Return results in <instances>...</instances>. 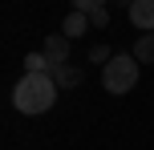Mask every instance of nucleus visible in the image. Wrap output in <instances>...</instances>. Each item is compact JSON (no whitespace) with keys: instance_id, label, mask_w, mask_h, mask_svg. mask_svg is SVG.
Here are the masks:
<instances>
[{"instance_id":"f257e3e1","label":"nucleus","mask_w":154,"mask_h":150,"mask_svg":"<svg viewBox=\"0 0 154 150\" xmlns=\"http://www.w3.org/2000/svg\"><path fill=\"white\" fill-rule=\"evenodd\" d=\"M53 102H57L53 73H24V77L12 85V106L24 114V118H37V114L53 110Z\"/></svg>"},{"instance_id":"f03ea898","label":"nucleus","mask_w":154,"mask_h":150,"mask_svg":"<svg viewBox=\"0 0 154 150\" xmlns=\"http://www.w3.org/2000/svg\"><path fill=\"white\" fill-rule=\"evenodd\" d=\"M138 73H142V65H138L134 53H114L109 65H101V85H106V93L122 97V93H130L138 85Z\"/></svg>"},{"instance_id":"7ed1b4c3","label":"nucleus","mask_w":154,"mask_h":150,"mask_svg":"<svg viewBox=\"0 0 154 150\" xmlns=\"http://www.w3.org/2000/svg\"><path fill=\"white\" fill-rule=\"evenodd\" d=\"M41 53L53 61V69H57V65H65V61H69V37H65V32H49L45 45H41Z\"/></svg>"},{"instance_id":"20e7f679","label":"nucleus","mask_w":154,"mask_h":150,"mask_svg":"<svg viewBox=\"0 0 154 150\" xmlns=\"http://www.w3.org/2000/svg\"><path fill=\"white\" fill-rule=\"evenodd\" d=\"M81 65H73V61H65V65H57L53 69V81H57V89H77L81 85Z\"/></svg>"},{"instance_id":"39448f33","label":"nucleus","mask_w":154,"mask_h":150,"mask_svg":"<svg viewBox=\"0 0 154 150\" xmlns=\"http://www.w3.org/2000/svg\"><path fill=\"white\" fill-rule=\"evenodd\" d=\"M130 20L138 24L142 32H154V0H138V4L130 8Z\"/></svg>"},{"instance_id":"423d86ee","label":"nucleus","mask_w":154,"mask_h":150,"mask_svg":"<svg viewBox=\"0 0 154 150\" xmlns=\"http://www.w3.org/2000/svg\"><path fill=\"white\" fill-rule=\"evenodd\" d=\"M85 29H89V16H85V12H69V16H65V20H61V32H65V37H69V41H77V37H85Z\"/></svg>"},{"instance_id":"0eeeda50","label":"nucleus","mask_w":154,"mask_h":150,"mask_svg":"<svg viewBox=\"0 0 154 150\" xmlns=\"http://www.w3.org/2000/svg\"><path fill=\"white\" fill-rule=\"evenodd\" d=\"M130 53L138 57V65H154V32H142V37L134 41Z\"/></svg>"},{"instance_id":"6e6552de","label":"nucleus","mask_w":154,"mask_h":150,"mask_svg":"<svg viewBox=\"0 0 154 150\" xmlns=\"http://www.w3.org/2000/svg\"><path fill=\"white\" fill-rule=\"evenodd\" d=\"M24 73H53V61H49L41 49H32V53L24 57Z\"/></svg>"},{"instance_id":"1a4fd4ad","label":"nucleus","mask_w":154,"mask_h":150,"mask_svg":"<svg viewBox=\"0 0 154 150\" xmlns=\"http://www.w3.org/2000/svg\"><path fill=\"white\" fill-rule=\"evenodd\" d=\"M106 4H109V0H73V12L89 16V12H97V8H106Z\"/></svg>"},{"instance_id":"9d476101","label":"nucleus","mask_w":154,"mask_h":150,"mask_svg":"<svg viewBox=\"0 0 154 150\" xmlns=\"http://www.w3.org/2000/svg\"><path fill=\"white\" fill-rule=\"evenodd\" d=\"M109 57H114L109 45H93V49H89V61H93V65H109Z\"/></svg>"},{"instance_id":"9b49d317","label":"nucleus","mask_w":154,"mask_h":150,"mask_svg":"<svg viewBox=\"0 0 154 150\" xmlns=\"http://www.w3.org/2000/svg\"><path fill=\"white\" fill-rule=\"evenodd\" d=\"M89 24H93V29H106V24H109V8H97V12H89Z\"/></svg>"},{"instance_id":"f8f14e48","label":"nucleus","mask_w":154,"mask_h":150,"mask_svg":"<svg viewBox=\"0 0 154 150\" xmlns=\"http://www.w3.org/2000/svg\"><path fill=\"white\" fill-rule=\"evenodd\" d=\"M114 4H122V8H134V4H138V0H114Z\"/></svg>"}]
</instances>
